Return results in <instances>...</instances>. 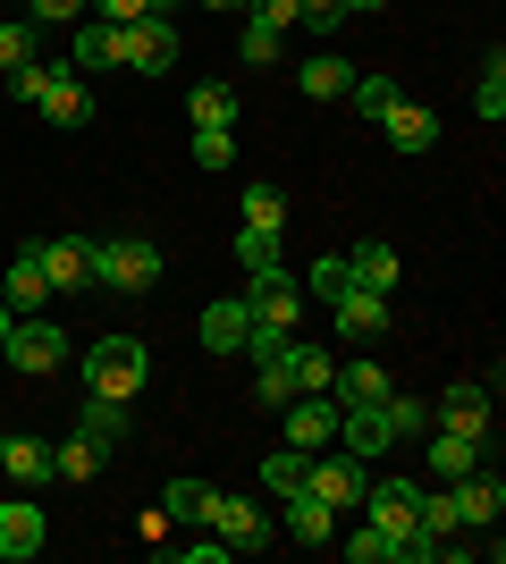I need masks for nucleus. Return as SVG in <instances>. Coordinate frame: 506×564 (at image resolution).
<instances>
[{"label": "nucleus", "instance_id": "obj_17", "mask_svg": "<svg viewBox=\"0 0 506 564\" xmlns=\"http://www.w3.org/2000/svg\"><path fill=\"white\" fill-rule=\"evenodd\" d=\"M330 312H337V337H380L388 329V295H372V286H346Z\"/></svg>", "mask_w": 506, "mask_h": 564}, {"label": "nucleus", "instance_id": "obj_52", "mask_svg": "<svg viewBox=\"0 0 506 564\" xmlns=\"http://www.w3.org/2000/svg\"><path fill=\"white\" fill-rule=\"evenodd\" d=\"M9 321H18V312H9V304H0V337H9Z\"/></svg>", "mask_w": 506, "mask_h": 564}, {"label": "nucleus", "instance_id": "obj_44", "mask_svg": "<svg viewBox=\"0 0 506 564\" xmlns=\"http://www.w3.org/2000/svg\"><path fill=\"white\" fill-rule=\"evenodd\" d=\"M346 286H355V270H346V253H330V261H313V295H346Z\"/></svg>", "mask_w": 506, "mask_h": 564}, {"label": "nucleus", "instance_id": "obj_19", "mask_svg": "<svg viewBox=\"0 0 506 564\" xmlns=\"http://www.w3.org/2000/svg\"><path fill=\"white\" fill-rule=\"evenodd\" d=\"M34 110H43L51 127H85V118H94V94H85V76H76V68H60V76H51V94L34 101Z\"/></svg>", "mask_w": 506, "mask_h": 564}, {"label": "nucleus", "instance_id": "obj_4", "mask_svg": "<svg viewBox=\"0 0 506 564\" xmlns=\"http://www.w3.org/2000/svg\"><path fill=\"white\" fill-rule=\"evenodd\" d=\"M94 279L119 286V295H152V286H161V245H144V236H110V245H94Z\"/></svg>", "mask_w": 506, "mask_h": 564}, {"label": "nucleus", "instance_id": "obj_37", "mask_svg": "<svg viewBox=\"0 0 506 564\" xmlns=\"http://www.w3.org/2000/svg\"><path fill=\"white\" fill-rule=\"evenodd\" d=\"M288 397H295V379H288V354H279V362H254V404H270V413H279Z\"/></svg>", "mask_w": 506, "mask_h": 564}, {"label": "nucleus", "instance_id": "obj_25", "mask_svg": "<svg viewBox=\"0 0 506 564\" xmlns=\"http://www.w3.org/2000/svg\"><path fill=\"white\" fill-rule=\"evenodd\" d=\"M76 430H85V438H101V447H119V438H127V404L85 388V404H76Z\"/></svg>", "mask_w": 506, "mask_h": 564}, {"label": "nucleus", "instance_id": "obj_45", "mask_svg": "<svg viewBox=\"0 0 506 564\" xmlns=\"http://www.w3.org/2000/svg\"><path fill=\"white\" fill-rule=\"evenodd\" d=\"M85 9H94L101 25H136V18H161L152 0H85Z\"/></svg>", "mask_w": 506, "mask_h": 564}, {"label": "nucleus", "instance_id": "obj_47", "mask_svg": "<svg viewBox=\"0 0 506 564\" xmlns=\"http://www.w3.org/2000/svg\"><path fill=\"white\" fill-rule=\"evenodd\" d=\"M245 18H262V25H279V34H288V25L304 18V0H245Z\"/></svg>", "mask_w": 506, "mask_h": 564}, {"label": "nucleus", "instance_id": "obj_40", "mask_svg": "<svg viewBox=\"0 0 506 564\" xmlns=\"http://www.w3.org/2000/svg\"><path fill=\"white\" fill-rule=\"evenodd\" d=\"M25 59H34V18H9L0 25V76L25 68Z\"/></svg>", "mask_w": 506, "mask_h": 564}, {"label": "nucleus", "instance_id": "obj_1", "mask_svg": "<svg viewBox=\"0 0 506 564\" xmlns=\"http://www.w3.org/2000/svg\"><path fill=\"white\" fill-rule=\"evenodd\" d=\"M363 522H380L397 540V564H431L439 540L422 531V480H372L363 489Z\"/></svg>", "mask_w": 506, "mask_h": 564}, {"label": "nucleus", "instance_id": "obj_48", "mask_svg": "<svg viewBox=\"0 0 506 564\" xmlns=\"http://www.w3.org/2000/svg\"><path fill=\"white\" fill-rule=\"evenodd\" d=\"M25 18L43 25V18H85V0H25Z\"/></svg>", "mask_w": 506, "mask_h": 564}, {"label": "nucleus", "instance_id": "obj_36", "mask_svg": "<svg viewBox=\"0 0 506 564\" xmlns=\"http://www.w3.org/2000/svg\"><path fill=\"white\" fill-rule=\"evenodd\" d=\"M473 110H482L489 127H498V118H506V59H498V51H489V68H482V85H473Z\"/></svg>", "mask_w": 506, "mask_h": 564}, {"label": "nucleus", "instance_id": "obj_39", "mask_svg": "<svg viewBox=\"0 0 506 564\" xmlns=\"http://www.w3.org/2000/svg\"><path fill=\"white\" fill-rule=\"evenodd\" d=\"M346 556H355V564H397V540H388L380 522H355V540H346Z\"/></svg>", "mask_w": 506, "mask_h": 564}, {"label": "nucleus", "instance_id": "obj_30", "mask_svg": "<svg viewBox=\"0 0 506 564\" xmlns=\"http://www.w3.org/2000/svg\"><path fill=\"white\" fill-rule=\"evenodd\" d=\"M186 110H194V127H237V94L228 85H194Z\"/></svg>", "mask_w": 506, "mask_h": 564}, {"label": "nucleus", "instance_id": "obj_5", "mask_svg": "<svg viewBox=\"0 0 506 564\" xmlns=\"http://www.w3.org/2000/svg\"><path fill=\"white\" fill-rule=\"evenodd\" d=\"M304 489H313L330 514H355L363 489H372V471H363V455H346V447H337V455L313 447V464H304Z\"/></svg>", "mask_w": 506, "mask_h": 564}, {"label": "nucleus", "instance_id": "obj_20", "mask_svg": "<svg viewBox=\"0 0 506 564\" xmlns=\"http://www.w3.org/2000/svg\"><path fill=\"white\" fill-rule=\"evenodd\" d=\"M0 471H9L18 489H43V480H51V447L18 430V438H0Z\"/></svg>", "mask_w": 506, "mask_h": 564}, {"label": "nucleus", "instance_id": "obj_38", "mask_svg": "<svg viewBox=\"0 0 506 564\" xmlns=\"http://www.w3.org/2000/svg\"><path fill=\"white\" fill-rule=\"evenodd\" d=\"M237 261H245V270H288V261H279V236H270V228H237Z\"/></svg>", "mask_w": 506, "mask_h": 564}, {"label": "nucleus", "instance_id": "obj_12", "mask_svg": "<svg viewBox=\"0 0 506 564\" xmlns=\"http://www.w3.org/2000/svg\"><path fill=\"white\" fill-rule=\"evenodd\" d=\"M448 489H456V514H464V531H489V522L506 514V480H498V471H482V464L464 471V480H448Z\"/></svg>", "mask_w": 506, "mask_h": 564}, {"label": "nucleus", "instance_id": "obj_23", "mask_svg": "<svg viewBox=\"0 0 506 564\" xmlns=\"http://www.w3.org/2000/svg\"><path fill=\"white\" fill-rule=\"evenodd\" d=\"M295 85H304V94H313V101H346V85H355V68H346L337 51H313V59L295 68Z\"/></svg>", "mask_w": 506, "mask_h": 564}, {"label": "nucleus", "instance_id": "obj_8", "mask_svg": "<svg viewBox=\"0 0 506 564\" xmlns=\"http://www.w3.org/2000/svg\"><path fill=\"white\" fill-rule=\"evenodd\" d=\"M245 304H254V329H295V321H304V286H295L288 270H254Z\"/></svg>", "mask_w": 506, "mask_h": 564}, {"label": "nucleus", "instance_id": "obj_15", "mask_svg": "<svg viewBox=\"0 0 506 564\" xmlns=\"http://www.w3.org/2000/svg\"><path fill=\"white\" fill-rule=\"evenodd\" d=\"M245 337H254V304H245V295L203 304V346H212V354H245Z\"/></svg>", "mask_w": 506, "mask_h": 564}, {"label": "nucleus", "instance_id": "obj_3", "mask_svg": "<svg viewBox=\"0 0 506 564\" xmlns=\"http://www.w3.org/2000/svg\"><path fill=\"white\" fill-rule=\"evenodd\" d=\"M0 354H9V371L51 379L60 362H68V329H60V321H43V312H18V321H9V337H0Z\"/></svg>", "mask_w": 506, "mask_h": 564}, {"label": "nucleus", "instance_id": "obj_11", "mask_svg": "<svg viewBox=\"0 0 506 564\" xmlns=\"http://www.w3.org/2000/svg\"><path fill=\"white\" fill-rule=\"evenodd\" d=\"M43 540H51L43 506H34V497H9V506H0V556L25 564V556H43Z\"/></svg>", "mask_w": 506, "mask_h": 564}, {"label": "nucleus", "instance_id": "obj_33", "mask_svg": "<svg viewBox=\"0 0 506 564\" xmlns=\"http://www.w3.org/2000/svg\"><path fill=\"white\" fill-rule=\"evenodd\" d=\"M422 531H431V540H464V514H456V489H431V497H422Z\"/></svg>", "mask_w": 506, "mask_h": 564}, {"label": "nucleus", "instance_id": "obj_34", "mask_svg": "<svg viewBox=\"0 0 506 564\" xmlns=\"http://www.w3.org/2000/svg\"><path fill=\"white\" fill-rule=\"evenodd\" d=\"M346 94H355V110H363V118H388L397 101H406V94H397V76H355Z\"/></svg>", "mask_w": 506, "mask_h": 564}, {"label": "nucleus", "instance_id": "obj_2", "mask_svg": "<svg viewBox=\"0 0 506 564\" xmlns=\"http://www.w3.org/2000/svg\"><path fill=\"white\" fill-rule=\"evenodd\" d=\"M144 379H152L144 337H94V346H85V388H94V397L136 404V397H144Z\"/></svg>", "mask_w": 506, "mask_h": 564}, {"label": "nucleus", "instance_id": "obj_14", "mask_svg": "<svg viewBox=\"0 0 506 564\" xmlns=\"http://www.w3.org/2000/svg\"><path fill=\"white\" fill-rule=\"evenodd\" d=\"M279 413H288V447H304V455L337 438V404L330 397H288Z\"/></svg>", "mask_w": 506, "mask_h": 564}, {"label": "nucleus", "instance_id": "obj_22", "mask_svg": "<svg viewBox=\"0 0 506 564\" xmlns=\"http://www.w3.org/2000/svg\"><path fill=\"white\" fill-rule=\"evenodd\" d=\"M101 455H110V447L76 430V438H60V447H51V480H76V489H85V480L101 471Z\"/></svg>", "mask_w": 506, "mask_h": 564}, {"label": "nucleus", "instance_id": "obj_26", "mask_svg": "<svg viewBox=\"0 0 506 564\" xmlns=\"http://www.w3.org/2000/svg\"><path fill=\"white\" fill-rule=\"evenodd\" d=\"M473 464H482V438H464V430H431V471H439V480H464Z\"/></svg>", "mask_w": 506, "mask_h": 564}, {"label": "nucleus", "instance_id": "obj_51", "mask_svg": "<svg viewBox=\"0 0 506 564\" xmlns=\"http://www.w3.org/2000/svg\"><path fill=\"white\" fill-rule=\"evenodd\" d=\"M203 9H245V0H203Z\"/></svg>", "mask_w": 506, "mask_h": 564}, {"label": "nucleus", "instance_id": "obj_21", "mask_svg": "<svg viewBox=\"0 0 506 564\" xmlns=\"http://www.w3.org/2000/svg\"><path fill=\"white\" fill-rule=\"evenodd\" d=\"M380 127H388V143H397V152H431V143H439V118L422 110V101H397Z\"/></svg>", "mask_w": 506, "mask_h": 564}, {"label": "nucleus", "instance_id": "obj_28", "mask_svg": "<svg viewBox=\"0 0 506 564\" xmlns=\"http://www.w3.org/2000/svg\"><path fill=\"white\" fill-rule=\"evenodd\" d=\"M288 379H295V397H330V354L288 337Z\"/></svg>", "mask_w": 506, "mask_h": 564}, {"label": "nucleus", "instance_id": "obj_53", "mask_svg": "<svg viewBox=\"0 0 506 564\" xmlns=\"http://www.w3.org/2000/svg\"><path fill=\"white\" fill-rule=\"evenodd\" d=\"M0 438H9V430H0Z\"/></svg>", "mask_w": 506, "mask_h": 564}, {"label": "nucleus", "instance_id": "obj_9", "mask_svg": "<svg viewBox=\"0 0 506 564\" xmlns=\"http://www.w3.org/2000/svg\"><path fill=\"white\" fill-rule=\"evenodd\" d=\"M34 253H43L51 295H76V286H94V245H85V236H43Z\"/></svg>", "mask_w": 506, "mask_h": 564}, {"label": "nucleus", "instance_id": "obj_32", "mask_svg": "<svg viewBox=\"0 0 506 564\" xmlns=\"http://www.w3.org/2000/svg\"><path fill=\"white\" fill-rule=\"evenodd\" d=\"M245 228L279 236V228H288V194H279V186H245Z\"/></svg>", "mask_w": 506, "mask_h": 564}, {"label": "nucleus", "instance_id": "obj_16", "mask_svg": "<svg viewBox=\"0 0 506 564\" xmlns=\"http://www.w3.org/2000/svg\"><path fill=\"white\" fill-rule=\"evenodd\" d=\"M0 304H9V312H43L51 304V279H43V253H34V245H25L18 270L0 279Z\"/></svg>", "mask_w": 506, "mask_h": 564}, {"label": "nucleus", "instance_id": "obj_54", "mask_svg": "<svg viewBox=\"0 0 506 564\" xmlns=\"http://www.w3.org/2000/svg\"><path fill=\"white\" fill-rule=\"evenodd\" d=\"M0 85H9V76H0Z\"/></svg>", "mask_w": 506, "mask_h": 564}, {"label": "nucleus", "instance_id": "obj_49", "mask_svg": "<svg viewBox=\"0 0 506 564\" xmlns=\"http://www.w3.org/2000/svg\"><path fill=\"white\" fill-rule=\"evenodd\" d=\"M177 556H186V564H219V556H228V540H219V531H212V540H186V547H177Z\"/></svg>", "mask_w": 506, "mask_h": 564}, {"label": "nucleus", "instance_id": "obj_46", "mask_svg": "<svg viewBox=\"0 0 506 564\" xmlns=\"http://www.w3.org/2000/svg\"><path fill=\"white\" fill-rule=\"evenodd\" d=\"M51 76H60V68H43V59H25V68H9V85H18V101H43V94H51Z\"/></svg>", "mask_w": 506, "mask_h": 564}, {"label": "nucleus", "instance_id": "obj_6", "mask_svg": "<svg viewBox=\"0 0 506 564\" xmlns=\"http://www.w3.org/2000/svg\"><path fill=\"white\" fill-rule=\"evenodd\" d=\"M203 531H219L228 547H270V514L254 497H228V489L203 497Z\"/></svg>", "mask_w": 506, "mask_h": 564}, {"label": "nucleus", "instance_id": "obj_18", "mask_svg": "<svg viewBox=\"0 0 506 564\" xmlns=\"http://www.w3.org/2000/svg\"><path fill=\"white\" fill-rule=\"evenodd\" d=\"M439 430H464V438H489V397L473 379H456L448 397H439Z\"/></svg>", "mask_w": 506, "mask_h": 564}, {"label": "nucleus", "instance_id": "obj_7", "mask_svg": "<svg viewBox=\"0 0 506 564\" xmlns=\"http://www.w3.org/2000/svg\"><path fill=\"white\" fill-rule=\"evenodd\" d=\"M119 68H136V76L177 68V25H169V18H136V25H119Z\"/></svg>", "mask_w": 506, "mask_h": 564}, {"label": "nucleus", "instance_id": "obj_42", "mask_svg": "<svg viewBox=\"0 0 506 564\" xmlns=\"http://www.w3.org/2000/svg\"><path fill=\"white\" fill-rule=\"evenodd\" d=\"M203 497H212V489H203V480H169L161 514H169V522H203Z\"/></svg>", "mask_w": 506, "mask_h": 564}, {"label": "nucleus", "instance_id": "obj_35", "mask_svg": "<svg viewBox=\"0 0 506 564\" xmlns=\"http://www.w3.org/2000/svg\"><path fill=\"white\" fill-rule=\"evenodd\" d=\"M304 464H313V455H304V447H279V455H270V464H262V489H270V497L304 489Z\"/></svg>", "mask_w": 506, "mask_h": 564}, {"label": "nucleus", "instance_id": "obj_41", "mask_svg": "<svg viewBox=\"0 0 506 564\" xmlns=\"http://www.w3.org/2000/svg\"><path fill=\"white\" fill-rule=\"evenodd\" d=\"M380 413H388V430H397V438H422V422H431V404L397 397V388H388V397H380Z\"/></svg>", "mask_w": 506, "mask_h": 564}, {"label": "nucleus", "instance_id": "obj_27", "mask_svg": "<svg viewBox=\"0 0 506 564\" xmlns=\"http://www.w3.org/2000/svg\"><path fill=\"white\" fill-rule=\"evenodd\" d=\"M288 531H295V540H337V514L321 506L313 489H288Z\"/></svg>", "mask_w": 506, "mask_h": 564}, {"label": "nucleus", "instance_id": "obj_13", "mask_svg": "<svg viewBox=\"0 0 506 564\" xmlns=\"http://www.w3.org/2000/svg\"><path fill=\"white\" fill-rule=\"evenodd\" d=\"M397 379L372 362V354H355V362H330V404H380Z\"/></svg>", "mask_w": 506, "mask_h": 564}, {"label": "nucleus", "instance_id": "obj_31", "mask_svg": "<svg viewBox=\"0 0 506 564\" xmlns=\"http://www.w3.org/2000/svg\"><path fill=\"white\" fill-rule=\"evenodd\" d=\"M237 51H245V59H254V68H279V51H288V34H279V25H262V18H245Z\"/></svg>", "mask_w": 506, "mask_h": 564}, {"label": "nucleus", "instance_id": "obj_24", "mask_svg": "<svg viewBox=\"0 0 506 564\" xmlns=\"http://www.w3.org/2000/svg\"><path fill=\"white\" fill-rule=\"evenodd\" d=\"M68 68H119V25H101L94 9L76 18V59Z\"/></svg>", "mask_w": 506, "mask_h": 564}, {"label": "nucleus", "instance_id": "obj_50", "mask_svg": "<svg viewBox=\"0 0 506 564\" xmlns=\"http://www.w3.org/2000/svg\"><path fill=\"white\" fill-rule=\"evenodd\" d=\"M337 9H346V18H355V9H388V0H337Z\"/></svg>", "mask_w": 506, "mask_h": 564}, {"label": "nucleus", "instance_id": "obj_10", "mask_svg": "<svg viewBox=\"0 0 506 564\" xmlns=\"http://www.w3.org/2000/svg\"><path fill=\"white\" fill-rule=\"evenodd\" d=\"M337 447L372 464V455H388V447H397V430H388V413H380V404H337Z\"/></svg>", "mask_w": 506, "mask_h": 564}, {"label": "nucleus", "instance_id": "obj_43", "mask_svg": "<svg viewBox=\"0 0 506 564\" xmlns=\"http://www.w3.org/2000/svg\"><path fill=\"white\" fill-rule=\"evenodd\" d=\"M194 161H203V169H228V161H237V135H228V127H194Z\"/></svg>", "mask_w": 506, "mask_h": 564}, {"label": "nucleus", "instance_id": "obj_29", "mask_svg": "<svg viewBox=\"0 0 506 564\" xmlns=\"http://www.w3.org/2000/svg\"><path fill=\"white\" fill-rule=\"evenodd\" d=\"M346 270H355V286H372V295H388V286H397V253H388V245H355V261H346Z\"/></svg>", "mask_w": 506, "mask_h": 564}]
</instances>
